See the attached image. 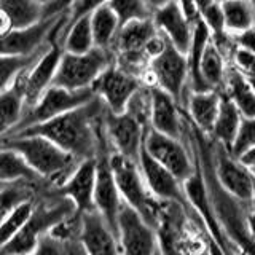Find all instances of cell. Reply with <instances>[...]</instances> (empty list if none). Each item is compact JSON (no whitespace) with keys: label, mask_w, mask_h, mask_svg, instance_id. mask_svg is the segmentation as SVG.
Returning <instances> with one entry per match:
<instances>
[{"label":"cell","mask_w":255,"mask_h":255,"mask_svg":"<svg viewBox=\"0 0 255 255\" xmlns=\"http://www.w3.org/2000/svg\"><path fill=\"white\" fill-rule=\"evenodd\" d=\"M106 110V104L99 96L94 94V98L85 102L83 106L54 117L48 122L29 126L16 134L29 132L45 135L78 161L96 158L99 148L109 142L104 131Z\"/></svg>","instance_id":"1"},{"label":"cell","mask_w":255,"mask_h":255,"mask_svg":"<svg viewBox=\"0 0 255 255\" xmlns=\"http://www.w3.org/2000/svg\"><path fill=\"white\" fill-rule=\"evenodd\" d=\"M164 43L166 37L156 29L151 16L128 21L120 26L112 45L114 62L145 83L148 64L163 50Z\"/></svg>","instance_id":"2"},{"label":"cell","mask_w":255,"mask_h":255,"mask_svg":"<svg viewBox=\"0 0 255 255\" xmlns=\"http://www.w3.org/2000/svg\"><path fill=\"white\" fill-rule=\"evenodd\" d=\"M0 147L18 151L32 169L53 187H59L80 163L53 140L40 134L3 135L0 137Z\"/></svg>","instance_id":"3"},{"label":"cell","mask_w":255,"mask_h":255,"mask_svg":"<svg viewBox=\"0 0 255 255\" xmlns=\"http://www.w3.org/2000/svg\"><path fill=\"white\" fill-rule=\"evenodd\" d=\"M74 212H77L74 203L61 195L58 188H45L35 196L34 209L27 222L10 241L0 247V254H34L38 238Z\"/></svg>","instance_id":"4"},{"label":"cell","mask_w":255,"mask_h":255,"mask_svg":"<svg viewBox=\"0 0 255 255\" xmlns=\"http://www.w3.org/2000/svg\"><path fill=\"white\" fill-rule=\"evenodd\" d=\"M110 167L112 172H114L117 187L123 201L128 206H131L132 209L137 211L156 230L164 201H159V199H156L150 193L145 182H143L137 161L126 158L112 150Z\"/></svg>","instance_id":"5"},{"label":"cell","mask_w":255,"mask_h":255,"mask_svg":"<svg viewBox=\"0 0 255 255\" xmlns=\"http://www.w3.org/2000/svg\"><path fill=\"white\" fill-rule=\"evenodd\" d=\"M112 62H114L112 51L96 46L86 53L62 51L53 78V85L74 91L86 90V88L93 86L96 78Z\"/></svg>","instance_id":"6"},{"label":"cell","mask_w":255,"mask_h":255,"mask_svg":"<svg viewBox=\"0 0 255 255\" xmlns=\"http://www.w3.org/2000/svg\"><path fill=\"white\" fill-rule=\"evenodd\" d=\"M145 83L155 85L171 94L180 106L185 102L188 88V59L166 38L163 50L148 64Z\"/></svg>","instance_id":"7"},{"label":"cell","mask_w":255,"mask_h":255,"mask_svg":"<svg viewBox=\"0 0 255 255\" xmlns=\"http://www.w3.org/2000/svg\"><path fill=\"white\" fill-rule=\"evenodd\" d=\"M91 98H94L93 88H86V90H66V88L51 85L46 88V91L40 96V99L27 109L19 118V122L16 123L10 131L5 135L16 134L22 129H26L29 126H34L38 123L48 122L58 115L66 114L69 110H74L80 106H83Z\"/></svg>","instance_id":"8"},{"label":"cell","mask_w":255,"mask_h":255,"mask_svg":"<svg viewBox=\"0 0 255 255\" xmlns=\"http://www.w3.org/2000/svg\"><path fill=\"white\" fill-rule=\"evenodd\" d=\"M142 147L155 161L171 171L180 182L190 177L196 167V163L182 139L163 134L153 128H148L145 131Z\"/></svg>","instance_id":"9"},{"label":"cell","mask_w":255,"mask_h":255,"mask_svg":"<svg viewBox=\"0 0 255 255\" xmlns=\"http://www.w3.org/2000/svg\"><path fill=\"white\" fill-rule=\"evenodd\" d=\"M117 239L120 254L150 255L159 252L156 230L125 201L117 219Z\"/></svg>","instance_id":"10"},{"label":"cell","mask_w":255,"mask_h":255,"mask_svg":"<svg viewBox=\"0 0 255 255\" xmlns=\"http://www.w3.org/2000/svg\"><path fill=\"white\" fill-rule=\"evenodd\" d=\"M66 19V13L48 16L27 27H13L8 34L0 37V54L30 56L40 51L51 40L53 32Z\"/></svg>","instance_id":"11"},{"label":"cell","mask_w":255,"mask_h":255,"mask_svg":"<svg viewBox=\"0 0 255 255\" xmlns=\"http://www.w3.org/2000/svg\"><path fill=\"white\" fill-rule=\"evenodd\" d=\"M112 147L106 142L96 156V185H94V209L98 211L117 235V219L123 206L117 182L110 167Z\"/></svg>","instance_id":"12"},{"label":"cell","mask_w":255,"mask_h":255,"mask_svg":"<svg viewBox=\"0 0 255 255\" xmlns=\"http://www.w3.org/2000/svg\"><path fill=\"white\" fill-rule=\"evenodd\" d=\"M147 129V126L139 123L128 112L115 114L107 109L104 114V131H106V137L112 150L134 161L139 159L143 135Z\"/></svg>","instance_id":"13"},{"label":"cell","mask_w":255,"mask_h":255,"mask_svg":"<svg viewBox=\"0 0 255 255\" xmlns=\"http://www.w3.org/2000/svg\"><path fill=\"white\" fill-rule=\"evenodd\" d=\"M142 83L143 82L140 78L120 69L115 62H112L96 78L91 88L94 94L99 96L110 112L120 114L126 109L128 101L131 99V96Z\"/></svg>","instance_id":"14"},{"label":"cell","mask_w":255,"mask_h":255,"mask_svg":"<svg viewBox=\"0 0 255 255\" xmlns=\"http://www.w3.org/2000/svg\"><path fill=\"white\" fill-rule=\"evenodd\" d=\"M137 164L147 188L156 199L164 203H177L188 209L190 204L185 198V193H183L182 182L171 171H167L164 166L155 161L143 150V147L140 148Z\"/></svg>","instance_id":"15"},{"label":"cell","mask_w":255,"mask_h":255,"mask_svg":"<svg viewBox=\"0 0 255 255\" xmlns=\"http://www.w3.org/2000/svg\"><path fill=\"white\" fill-rule=\"evenodd\" d=\"M151 21L179 51L188 53L195 24L182 11L179 0H167L166 3L151 10Z\"/></svg>","instance_id":"16"},{"label":"cell","mask_w":255,"mask_h":255,"mask_svg":"<svg viewBox=\"0 0 255 255\" xmlns=\"http://www.w3.org/2000/svg\"><path fill=\"white\" fill-rule=\"evenodd\" d=\"M222 153L217 158L215 179L223 191H227L241 203H252V174L238 158L222 147Z\"/></svg>","instance_id":"17"},{"label":"cell","mask_w":255,"mask_h":255,"mask_svg":"<svg viewBox=\"0 0 255 255\" xmlns=\"http://www.w3.org/2000/svg\"><path fill=\"white\" fill-rule=\"evenodd\" d=\"M94 185H96V158L82 159L67 179L58 188L61 195L69 198L77 212L94 209Z\"/></svg>","instance_id":"18"},{"label":"cell","mask_w":255,"mask_h":255,"mask_svg":"<svg viewBox=\"0 0 255 255\" xmlns=\"http://www.w3.org/2000/svg\"><path fill=\"white\" fill-rule=\"evenodd\" d=\"M78 214L80 241H82L86 254H120L115 231L98 211L90 209Z\"/></svg>","instance_id":"19"},{"label":"cell","mask_w":255,"mask_h":255,"mask_svg":"<svg viewBox=\"0 0 255 255\" xmlns=\"http://www.w3.org/2000/svg\"><path fill=\"white\" fill-rule=\"evenodd\" d=\"M150 128L172 137L183 139L185 122L182 118L180 104L155 85H150Z\"/></svg>","instance_id":"20"},{"label":"cell","mask_w":255,"mask_h":255,"mask_svg":"<svg viewBox=\"0 0 255 255\" xmlns=\"http://www.w3.org/2000/svg\"><path fill=\"white\" fill-rule=\"evenodd\" d=\"M183 104L187 107L190 122L196 129L201 134L211 135L220 107V91H188Z\"/></svg>","instance_id":"21"},{"label":"cell","mask_w":255,"mask_h":255,"mask_svg":"<svg viewBox=\"0 0 255 255\" xmlns=\"http://www.w3.org/2000/svg\"><path fill=\"white\" fill-rule=\"evenodd\" d=\"M227 70L228 67L225 61V54L220 51V48L211 38L203 51L201 61H199V67H198L199 80H201L206 90L222 91L223 83H225Z\"/></svg>","instance_id":"22"},{"label":"cell","mask_w":255,"mask_h":255,"mask_svg":"<svg viewBox=\"0 0 255 255\" xmlns=\"http://www.w3.org/2000/svg\"><path fill=\"white\" fill-rule=\"evenodd\" d=\"M62 50L67 53H86L94 48L90 14L66 21L58 30Z\"/></svg>","instance_id":"23"},{"label":"cell","mask_w":255,"mask_h":255,"mask_svg":"<svg viewBox=\"0 0 255 255\" xmlns=\"http://www.w3.org/2000/svg\"><path fill=\"white\" fill-rule=\"evenodd\" d=\"M16 182L48 183L32 169L18 151L0 147V185Z\"/></svg>","instance_id":"24"},{"label":"cell","mask_w":255,"mask_h":255,"mask_svg":"<svg viewBox=\"0 0 255 255\" xmlns=\"http://www.w3.org/2000/svg\"><path fill=\"white\" fill-rule=\"evenodd\" d=\"M222 93L228 96L243 117H255V93L247 82L246 75L235 67H230L227 70Z\"/></svg>","instance_id":"25"},{"label":"cell","mask_w":255,"mask_h":255,"mask_svg":"<svg viewBox=\"0 0 255 255\" xmlns=\"http://www.w3.org/2000/svg\"><path fill=\"white\" fill-rule=\"evenodd\" d=\"M241 112L238 110L231 99L225 93L220 91V107L219 114L215 118L211 135L217 140L222 147H225L227 150L230 148L231 142L235 139V134L238 131V126L241 123Z\"/></svg>","instance_id":"26"},{"label":"cell","mask_w":255,"mask_h":255,"mask_svg":"<svg viewBox=\"0 0 255 255\" xmlns=\"http://www.w3.org/2000/svg\"><path fill=\"white\" fill-rule=\"evenodd\" d=\"M24 114L22 98V72L16 77L11 86L0 93V137L11 129L19 122Z\"/></svg>","instance_id":"27"},{"label":"cell","mask_w":255,"mask_h":255,"mask_svg":"<svg viewBox=\"0 0 255 255\" xmlns=\"http://www.w3.org/2000/svg\"><path fill=\"white\" fill-rule=\"evenodd\" d=\"M90 24L94 46L112 51V45H114V40L120 29V21L114 10L107 3L94 8L90 13Z\"/></svg>","instance_id":"28"},{"label":"cell","mask_w":255,"mask_h":255,"mask_svg":"<svg viewBox=\"0 0 255 255\" xmlns=\"http://www.w3.org/2000/svg\"><path fill=\"white\" fill-rule=\"evenodd\" d=\"M223 22L228 34H238L255 26V10L251 0H220Z\"/></svg>","instance_id":"29"},{"label":"cell","mask_w":255,"mask_h":255,"mask_svg":"<svg viewBox=\"0 0 255 255\" xmlns=\"http://www.w3.org/2000/svg\"><path fill=\"white\" fill-rule=\"evenodd\" d=\"M48 187L50 183H29V182H16L0 185V222L10 212L16 204L35 198L38 193Z\"/></svg>","instance_id":"30"},{"label":"cell","mask_w":255,"mask_h":255,"mask_svg":"<svg viewBox=\"0 0 255 255\" xmlns=\"http://www.w3.org/2000/svg\"><path fill=\"white\" fill-rule=\"evenodd\" d=\"M0 8L8 13L13 27H27L43 19V5L37 0H0Z\"/></svg>","instance_id":"31"},{"label":"cell","mask_w":255,"mask_h":255,"mask_svg":"<svg viewBox=\"0 0 255 255\" xmlns=\"http://www.w3.org/2000/svg\"><path fill=\"white\" fill-rule=\"evenodd\" d=\"M54 34V32H53ZM50 43V42H48ZM48 46V45H46ZM46 46L42 48L40 51L30 56H6L0 54V93H3L5 90L11 86V83L16 80L24 69H27L32 62H34L40 54H42Z\"/></svg>","instance_id":"32"},{"label":"cell","mask_w":255,"mask_h":255,"mask_svg":"<svg viewBox=\"0 0 255 255\" xmlns=\"http://www.w3.org/2000/svg\"><path fill=\"white\" fill-rule=\"evenodd\" d=\"M34 199L35 198L16 204L13 209L5 215L3 220L0 222V247L10 241V239L24 227V223L27 222L32 209H34Z\"/></svg>","instance_id":"33"},{"label":"cell","mask_w":255,"mask_h":255,"mask_svg":"<svg viewBox=\"0 0 255 255\" xmlns=\"http://www.w3.org/2000/svg\"><path fill=\"white\" fill-rule=\"evenodd\" d=\"M107 5L114 10L120 26L132 19L150 18L151 10L145 0H107Z\"/></svg>","instance_id":"34"},{"label":"cell","mask_w":255,"mask_h":255,"mask_svg":"<svg viewBox=\"0 0 255 255\" xmlns=\"http://www.w3.org/2000/svg\"><path fill=\"white\" fill-rule=\"evenodd\" d=\"M252 145H255V117H243L228 151L235 158H239Z\"/></svg>","instance_id":"35"},{"label":"cell","mask_w":255,"mask_h":255,"mask_svg":"<svg viewBox=\"0 0 255 255\" xmlns=\"http://www.w3.org/2000/svg\"><path fill=\"white\" fill-rule=\"evenodd\" d=\"M231 61H233V67L241 72V74H244V75L255 74V53H251L247 50H243V48L235 46Z\"/></svg>","instance_id":"36"},{"label":"cell","mask_w":255,"mask_h":255,"mask_svg":"<svg viewBox=\"0 0 255 255\" xmlns=\"http://www.w3.org/2000/svg\"><path fill=\"white\" fill-rule=\"evenodd\" d=\"M104 3H107V0H75L66 13L67 21H72V19L80 18V16H85V14H90L94 8H98Z\"/></svg>","instance_id":"37"},{"label":"cell","mask_w":255,"mask_h":255,"mask_svg":"<svg viewBox=\"0 0 255 255\" xmlns=\"http://www.w3.org/2000/svg\"><path fill=\"white\" fill-rule=\"evenodd\" d=\"M231 37H233V45L236 48L255 53V26L238 32V34H231Z\"/></svg>","instance_id":"38"},{"label":"cell","mask_w":255,"mask_h":255,"mask_svg":"<svg viewBox=\"0 0 255 255\" xmlns=\"http://www.w3.org/2000/svg\"><path fill=\"white\" fill-rule=\"evenodd\" d=\"M74 2L75 0H53V2H50L48 5L43 6V18H48V16H59V14L67 13V10Z\"/></svg>","instance_id":"39"},{"label":"cell","mask_w":255,"mask_h":255,"mask_svg":"<svg viewBox=\"0 0 255 255\" xmlns=\"http://www.w3.org/2000/svg\"><path fill=\"white\" fill-rule=\"evenodd\" d=\"M11 29H13V22L10 19V16H8V13L3 8H0V37L8 34Z\"/></svg>","instance_id":"40"},{"label":"cell","mask_w":255,"mask_h":255,"mask_svg":"<svg viewBox=\"0 0 255 255\" xmlns=\"http://www.w3.org/2000/svg\"><path fill=\"white\" fill-rule=\"evenodd\" d=\"M239 161H241L246 167H255V145H252L251 148H247L244 153L238 158Z\"/></svg>","instance_id":"41"},{"label":"cell","mask_w":255,"mask_h":255,"mask_svg":"<svg viewBox=\"0 0 255 255\" xmlns=\"http://www.w3.org/2000/svg\"><path fill=\"white\" fill-rule=\"evenodd\" d=\"M246 231H247V235L251 236V239L255 241V207L246 217Z\"/></svg>","instance_id":"42"},{"label":"cell","mask_w":255,"mask_h":255,"mask_svg":"<svg viewBox=\"0 0 255 255\" xmlns=\"http://www.w3.org/2000/svg\"><path fill=\"white\" fill-rule=\"evenodd\" d=\"M195 2V5H196V8H198V11L201 13L203 10H206L207 6L209 5H212L214 2H217V0H193Z\"/></svg>","instance_id":"43"},{"label":"cell","mask_w":255,"mask_h":255,"mask_svg":"<svg viewBox=\"0 0 255 255\" xmlns=\"http://www.w3.org/2000/svg\"><path fill=\"white\" fill-rule=\"evenodd\" d=\"M145 2H147V5H148V8H150V10H155L156 6H159V5L166 3L167 0H145Z\"/></svg>","instance_id":"44"},{"label":"cell","mask_w":255,"mask_h":255,"mask_svg":"<svg viewBox=\"0 0 255 255\" xmlns=\"http://www.w3.org/2000/svg\"><path fill=\"white\" fill-rule=\"evenodd\" d=\"M246 78H247V82H249L251 88H252L254 93H255V74H252V75H246Z\"/></svg>","instance_id":"45"},{"label":"cell","mask_w":255,"mask_h":255,"mask_svg":"<svg viewBox=\"0 0 255 255\" xmlns=\"http://www.w3.org/2000/svg\"><path fill=\"white\" fill-rule=\"evenodd\" d=\"M252 179H254V183H252V203H255V177L252 175Z\"/></svg>","instance_id":"46"},{"label":"cell","mask_w":255,"mask_h":255,"mask_svg":"<svg viewBox=\"0 0 255 255\" xmlns=\"http://www.w3.org/2000/svg\"><path fill=\"white\" fill-rule=\"evenodd\" d=\"M37 2H38V3H42V5L45 6V5L50 3V2H53V0H37Z\"/></svg>","instance_id":"47"},{"label":"cell","mask_w":255,"mask_h":255,"mask_svg":"<svg viewBox=\"0 0 255 255\" xmlns=\"http://www.w3.org/2000/svg\"><path fill=\"white\" fill-rule=\"evenodd\" d=\"M251 3H252V6H254V10H255V0H251Z\"/></svg>","instance_id":"48"}]
</instances>
